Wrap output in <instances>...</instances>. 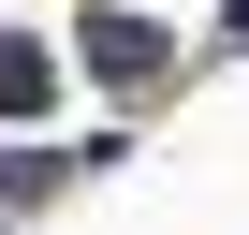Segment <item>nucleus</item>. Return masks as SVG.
<instances>
[{"label": "nucleus", "mask_w": 249, "mask_h": 235, "mask_svg": "<svg viewBox=\"0 0 249 235\" xmlns=\"http://www.w3.org/2000/svg\"><path fill=\"white\" fill-rule=\"evenodd\" d=\"M30 88H44V59H30V44H0V103H30Z\"/></svg>", "instance_id": "nucleus-1"}]
</instances>
